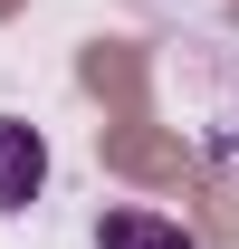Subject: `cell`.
Instances as JSON below:
<instances>
[{
	"instance_id": "cell-1",
	"label": "cell",
	"mask_w": 239,
	"mask_h": 249,
	"mask_svg": "<svg viewBox=\"0 0 239 249\" xmlns=\"http://www.w3.org/2000/svg\"><path fill=\"white\" fill-rule=\"evenodd\" d=\"M38 182H48V134L19 115H0V211H29Z\"/></svg>"
},
{
	"instance_id": "cell-2",
	"label": "cell",
	"mask_w": 239,
	"mask_h": 249,
	"mask_svg": "<svg viewBox=\"0 0 239 249\" xmlns=\"http://www.w3.org/2000/svg\"><path fill=\"white\" fill-rule=\"evenodd\" d=\"M96 249H191V230L163 220V211H134V201H124V211L96 220Z\"/></svg>"
}]
</instances>
